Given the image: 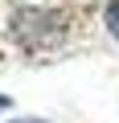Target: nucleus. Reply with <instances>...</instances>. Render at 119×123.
<instances>
[{
  "label": "nucleus",
  "mask_w": 119,
  "mask_h": 123,
  "mask_svg": "<svg viewBox=\"0 0 119 123\" xmlns=\"http://www.w3.org/2000/svg\"><path fill=\"white\" fill-rule=\"evenodd\" d=\"M13 123H45V119H13Z\"/></svg>",
  "instance_id": "obj_2"
},
{
  "label": "nucleus",
  "mask_w": 119,
  "mask_h": 123,
  "mask_svg": "<svg viewBox=\"0 0 119 123\" xmlns=\"http://www.w3.org/2000/svg\"><path fill=\"white\" fill-rule=\"evenodd\" d=\"M4 107H8V98H4V94H0V111H4Z\"/></svg>",
  "instance_id": "obj_3"
},
{
  "label": "nucleus",
  "mask_w": 119,
  "mask_h": 123,
  "mask_svg": "<svg viewBox=\"0 0 119 123\" xmlns=\"http://www.w3.org/2000/svg\"><path fill=\"white\" fill-rule=\"evenodd\" d=\"M103 25H107V33L119 41V0H107V8H103Z\"/></svg>",
  "instance_id": "obj_1"
}]
</instances>
